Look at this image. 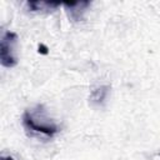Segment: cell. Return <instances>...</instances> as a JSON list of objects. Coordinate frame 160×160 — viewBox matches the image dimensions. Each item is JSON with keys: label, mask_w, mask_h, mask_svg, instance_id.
Listing matches in <instances>:
<instances>
[{"label": "cell", "mask_w": 160, "mask_h": 160, "mask_svg": "<svg viewBox=\"0 0 160 160\" xmlns=\"http://www.w3.org/2000/svg\"><path fill=\"white\" fill-rule=\"evenodd\" d=\"M62 2L59 1H39V0H29L25 2V8L30 12H51L56 10L59 6H61Z\"/></svg>", "instance_id": "277c9868"}, {"label": "cell", "mask_w": 160, "mask_h": 160, "mask_svg": "<svg viewBox=\"0 0 160 160\" xmlns=\"http://www.w3.org/2000/svg\"><path fill=\"white\" fill-rule=\"evenodd\" d=\"M18 41V35L14 31H5L1 36L0 42V61L5 68H14L18 64V58L15 55V45Z\"/></svg>", "instance_id": "7a4b0ae2"}, {"label": "cell", "mask_w": 160, "mask_h": 160, "mask_svg": "<svg viewBox=\"0 0 160 160\" xmlns=\"http://www.w3.org/2000/svg\"><path fill=\"white\" fill-rule=\"evenodd\" d=\"M91 5L90 1H68L62 2V6L66 10V14L70 20L72 21H81L84 19V14L86 12V9Z\"/></svg>", "instance_id": "3957f363"}, {"label": "cell", "mask_w": 160, "mask_h": 160, "mask_svg": "<svg viewBox=\"0 0 160 160\" xmlns=\"http://www.w3.org/2000/svg\"><path fill=\"white\" fill-rule=\"evenodd\" d=\"M40 49H41V52H44V54H46V52H48V51H46V48H45V46L40 45V46H39V50H40Z\"/></svg>", "instance_id": "52a82bcc"}, {"label": "cell", "mask_w": 160, "mask_h": 160, "mask_svg": "<svg viewBox=\"0 0 160 160\" xmlns=\"http://www.w3.org/2000/svg\"><path fill=\"white\" fill-rule=\"evenodd\" d=\"M21 121L28 135L31 138L51 139L59 132V126L46 116V111L42 105L26 110L22 114Z\"/></svg>", "instance_id": "6da1fadb"}, {"label": "cell", "mask_w": 160, "mask_h": 160, "mask_svg": "<svg viewBox=\"0 0 160 160\" xmlns=\"http://www.w3.org/2000/svg\"><path fill=\"white\" fill-rule=\"evenodd\" d=\"M0 160H14V158L11 155H1Z\"/></svg>", "instance_id": "8992f818"}, {"label": "cell", "mask_w": 160, "mask_h": 160, "mask_svg": "<svg viewBox=\"0 0 160 160\" xmlns=\"http://www.w3.org/2000/svg\"><path fill=\"white\" fill-rule=\"evenodd\" d=\"M109 91H110V86L109 85H101V86H98L96 89H94L91 92H90V102L92 105H102L104 101L106 100L108 95H109Z\"/></svg>", "instance_id": "5b68a950"}]
</instances>
